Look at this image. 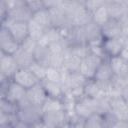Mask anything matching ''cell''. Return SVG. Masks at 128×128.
Here are the masks:
<instances>
[{
	"label": "cell",
	"mask_w": 128,
	"mask_h": 128,
	"mask_svg": "<svg viewBox=\"0 0 128 128\" xmlns=\"http://www.w3.org/2000/svg\"><path fill=\"white\" fill-rule=\"evenodd\" d=\"M8 5L5 0H0V25L3 24L5 19L8 16Z\"/></svg>",
	"instance_id": "obj_32"
},
{
	"label": "cell",
	"mask_w": 128,
	"mask_h": 128,
	"mask_svg": "<svg viewBox=\"0 0 128 128\" xmlns=\"http://www.w3.org/2000/svg\"><path fill=\"white\" fill-rule=\"evenodd\" d=\"M64 37H63L60 29H58L56 27H53V26H50V27L45 29L43 35L38 40V43L42 44V45H45V46H48L50 43H53V42L58 41V40H61Z\"/></svg>",
	"instance_id": "obj_18"
},
{
	"label": "cell",
	"mask_w": 128,
	"mask_h": 128,
	"mask_svg": "<svg viewBox=\"0 0 128 128\" xmlns=\"http://www.w3.org/2000/svg\"><path fill=\"white\" fill-rule=\"evenodd\" d=\"M74 113L82 119H86L92 113H94L87 97H83V98H81V99H79L75 102Z\"/></svg>",
	"instance_id": "obj_20"
},
{
	"label": "cell",
	"mask_w": 128,
	"mask_h": 128,
	"mask_svg": "<svg viewBox=\"0 0 128 128\" xmlns=\"http://www.w3.org/2000/svg\"><path fill=\"white\" fill-rule=\"evenodd\" d=\"M105 4H106V0H83V6L90 13H92L94 10Z\"/></svg>",
	"instance_id": "obj_30"
},
{
	"label": "cell",
	"mask_w": 128,
	"mask_h": 128,
	"mask_svg": "<svg viewBox=\"0 0 128 128\" xmlns=\"http://www.w3.org/2000/svg\"><path fill=\"white\" fill-rule=\"evenodd\" d=\"M46 94L47 97H53V98H58V99H63L64 97V89L61 83L58 82H52L48 81L46 79H43L40 81Z\"/></svg>",
	"instance_id": "obj_16"
},
{
	"label": "cell",
	"mask_w": 128,
	"mask_h": 128,
	"mask_svg": "<svg viewBox=\"0 0 128 128\" xmlns=\"http://www.w3.org/2000/svg\"><path fill=\"white\" fill-rule=\"evenodd\" d=\"M59 110H64V103L62 99L53 98V97H47L44 103L41 105V111L42 113L47 112H55Z\"/></svg>",
	"instance_id": "obj_22"
},
{
	"label": "cell",
	"mask_w": 128,
	"mask_h": 128,
	"mask_svg": "<svg viewBox=\"0 0 128 128\" xmlns=\"http://www.w3.org/2000/svg\"><path fill=\"white\" fill-rule=\"evenodd\" d=\"M108 62H109V65L113 71L114 76L127 77L128 60H125L118 55V56H113V57L108 58Z\"/></svg>",
	"instance_id": "obj_13"
},
{
	"label": "cell",
	"mask_w": 128,
	"mask_h": 128,
	"mask_svg": "<svg viewBox=\"0 0 128 128\" xmlns=\"http://www.w3.org/2000/svg\"><path fill=\"white\" fill-rule=\"evenodd\" d=\"M31 20H33L34 22H36L37 24H39L40 26H42L44 28H48L51 26L49 10H48V8H45V7H42L38 10L33 11Z\"/></svg>",
	"instance_id": "obj_21"
},
{
	"label": "cell",
	"mask_w": 128,
	"mask_h": 128,
	"mask_svg": "<svg viewBox=\"0 0 128 128\" xmlns=\"http://www.w3.org/2000/svg\"><path fill=\"white\" fill-rule=\"evenodd\" d=\"M42 123L44 127H64L68 125V116L65 110L42 113Z\"/></svg>",
	"instance_id": "obj_6"
},
{
	"label": "cell",
	"mask_w": 128,
	"mask_h": 128,
	"mask_svg": "<svg viewBox=\"0 0 128 128\" xmlns=\"http://www.w3.org/2000/svg\"><path fill=\"white\" fill-rule=\"evenodd\" d=\"M25 97H26V89L10 79L4 93V98L7 99L8 101L18 104Z\"/></svg>",
	"instance_id": "obj_10"
},
{
	"label": "cell",
	"mask_w": 128,
	"mask_h": 128,
	"mask_svg": "<svg viewBox=\"0 0 128 128\" xmlns=\"http://www.w3.org/2000/svg\"><path fill=\"white\" fill-rule=\"evenodd\" d=\"M91 20L95 24H97L98 26H102L105 22H107L109 20L106 4L101 6V7H99V8H97L96 10H94L91 13Z\"/></svg>",
	"instance_id": "obj_24"
},
{
	"label": "cell",
	"mask_w": 128,
	"mask_h": 128,
	"mask_svg": "<svg viewBox=\"0 0 128 128\" xmlns=\"http://www.w3.org/2000/svg\"><path fill=\"white\" fill-rule=\"evenodd\" d=\"M127 39L128 37L126 36H119L115 38H108V39H103L102 40V48L103 51L106 55L107 58L113 57V56H118L122 48L127 44Z\"/></svg>",
	"instance_id": "obj_5"
},
{
	"label": "cell",
	"mask_w": 128,
	"mask_h": 128,
	"mask_svg": "<svg viewBox=\"0 0 128 128\" xmlns=\"http://www.w3.org/2000/svg\"><path fill=\"white\" fill-rule=\"evenodd\" d=\"M63 74H64L63 69H58V68H55L52 66H47L44 79H46L48 81H52V82L61 83L62 79H63Z\"/></svg>",
	"instance_id": "obj_26"
},
{
	"label": "cell",
	"mask_w": 128,
	"mask_h": 128,
	"mask_svg": "<svg viewBox=\"0 0 128 128\" xmlns=\"http://www.w3.org/2000/svg\"><path fill=\"white\" fill-rule=\"evenodd\" d=\"M19 68L13 55L3 54L0 58V71L8 78L11 79L14 73Z\"/></svg>",
	"instance_id": "obj_12"
},
{
	"label": "cell",
	"mask_w": 128,
	"mask_h": 128,
	"mask_svg": "<svg viewBox=\"0 0 128 128\" xmlns=\"http://www.w3.org/2000/svg\"><path fill=\"white\" fill-rule=\"evenodd\" d=\"M127 0H106V3H125Z\"/></svg>",
	"instance_id": "obj_35"
},
{
	"label": "cell",
	"mask_w": 128,
	"mask_h": 128,
	"mask_svg": "<svg viewBox=\"0 0 128 128\" xmlns=\"http://www.w3.org/2000/svg\"><path fill=\"white\" fill-rule=\"evenodd\" d=\"M33 58H34V61L47 67L49 66V63H50L51 52L47 46L38 43L36 48L33 51Z\"/></svg>",
	"instance_id": "obj_19"
},
{
	"label": "cell",
	"mask_w": 128,
	"mask_h": 128,
	"mask_svg": "<svg viewBox=\"0 0 128 128\" xmlns=\"http://www.w3.org/2000/svg\"><path fill=\"white\" fill-rule=\"evenodd\" d=\"M47 98V94L41 84V82L36 83L32 87L26 89V99L33 105L41 107Z\"/></svg>",
	"instance_id": "obj_11"
},
{
	"label": "cell",
	"mask_w": 128,
	"mask_h": 128,
	"mask_svg": "<svg viewBox=\"0 0 128 128\" xmlns=\"http://www.w3.org/2000/svg\"><path fill=\"white\" fill-rule=\"evenodd\" d=\"M2 55H3V53H2V51L0 50V58H1V56H2Z\"/></svg>",
	"instance_id": "obj_36"
},
{
	"label": "cell",
	"mask_w": 128,
	"mask_h": 128,
	"mask_svg": "<svg viewBox=\"0 0 128 128\" xmlns=\"http://www.w3.org/2000/svg\"><path fill=\"white\" fill-rule=\"evenodd\" d=\"M37 44H38V41H37V40H35V39H33L32 37L28 36V37L20 44V47H21L22 49H24L25 51L30 52V53L33 54V51H34V49L36 48Z\"/></svg>",
	"instance_id": "obj_31"
},
{
	"label": "cell",
	"mask_w": 128,
	"mask_h": 128,
	"mask_svg": "<svg viewBox=\"0 0 128 128\" xmlns=\"http://www.w3.org/2000/svg\"><path fill=\"white\" fill-rule=\"evenodd\" d=\"M113 76H114V74H113V71L109 65L108 59H105L98 66V68L94 74L93 79L96 80L97 82H100V83H108L112 80Z\"/></svg>",
	"instance_id": "obj_15"
},
{
	"label": "cell",
	"mask_w": 128,
	"mask_h": 128,
	"mask_svg": "<svg viewBox=\"0 0 128 128\" xmlns=\"http://www.w3.org/2000/svg\"><path fill=\"white\" fill-rule=\"evenodd\" d=\"M127 25H122L119 20L109 19L107 22H105L102 26H100V32L103 39L108 38H115L122 36L123 28Z\"/></svg>",
	"instance_id": "obj_9"
},
{
	"label": "cell",
	"mask_w": 128,
	"mask_h": 128,
	"mask_svg": "<svg viewBox=\"0 0 128 128\" xmlns=\"http://www.w3.org/2000/svg\"><path fill=\"white\" fill-rule=\"evenodd\" d=\"M19 47L20 44L15 40L8 28L4 25H0V50L2 53L13 55Z\"/></svg>",
	"instance_id": "obj_4"
},
{
	"label": "cell",
	"mask_w": 128,
	"mask_h": 128,
	"mask_svg": "<svg viewBox=\"0 0 128 128\" xmlns=\"http://www.w3.org/2000/svg\"><path fill=\"white\" fill-rule=\"evenodd\" d=\"M0 109L9 115H14L17 113L18 104L13 103L11 101H8L5 98H2V99H0Z\"/></svg>",
	"instance_id": "obj_29"
},
{
	"label": "cell",
	"mask_w": 128,
	"mask_h": 128,
	"mask_svg": "<svg viewBox=\"0 0 128 128\" xmlns=\"http://www.w3.org/2000/svg\"><path fill=\"white\" fill-rule=\"evenodd\" d=\"M7 80H9V79H8V78H7V77L0 71V85H1L2 83H4L5 81H7Z\"/></svg>",
	"instance_id": "obj_34"
},
{
	"label": "cell",
	"mask_w": 128,
	"mask_h": 128,
	"mask_svg": "<svg viewBox=\"0 0 128 128\" xmlns=\"http://www.w3.org/2000/svg\"><path fill=\"white\" fill-rule=\"evenodd\" d=\"M16 116L19 121L24 123L27 127L30 126H43L41 107L31 104L26 97L18 103V110ZM44 127V126H43Z\"/></svg>",
	"instance_id": "obj_1"
},
{
	"label": "cell",
	"mask_w": 128,
	"mask_h": 128,
	"mask_svg": "<svg viewBox=\"0 0 128 128\" xmlns=\"http://www.w3.org/2000/svg\"><path fill=\"white\" fill-rule=\"evenodd\" d=\"M33 11L26 5H18L13 8H10L8 10V18L13 20H19V21H26L28 22L32 17Z\"/></svg>",
	"instance_id": "obj_14"
},
{
	"label": "cell",
	"mask_w": 128,
	"mask_h": 128,
	"mask_svg": "<svg viewBox=\"0 0 128 128\" xmlns=\"http://www.w3.org/2000/svg\"><path fill=\"white\" fill-rule=\"evenodd\" d=\"M109 19L121 20L127 16V2L125 3H106Z\"/></svg>",
	"instance_id": "obj_17"
},
{
	"label": "cell",
	"mask_w": 128,
	"mask_h": 128,
	"mask_svg": "<svg viewBox=\"0 0 128 128\" xmlns=\"http://www.w3.org/2000/svg\"><path fill=\"white\" fill-rule=\"evenodd\" d=\"M17 64L19 67H29V65L34 61L33 58V54L30 52L25 51L24 49H22L21 47L18 48V50L13 54Z\"/></svg>",
	"instance_id": "obj_23"
},
{
	"label": "cell",
	"mask_w": 128,
	"mask_h": 128,
	"mask_svg": "<svg viewBox=\"0 0 128 128\" xmlns=\"http://www.w3.org/2000/svg\"><path fill=\"white\" fill-rule=\"evenodd\" d=\"M4 26L8 28L12 36L15 38V40L21 44L28 36H29V30H28V22L26 21H19V20H13L10 18H6L3 22Z\"/></svg>",
	"instance_id": "obj_3"
},
{
	"label": "cell",
	"mask_w": 128,
	"mask_h": 128,
	"mask_svg": "<svg viewBox=\"0 0 128 128\" xmlns=\"http://www.w3.org/2000/svg\"><path fill=\"white\" fill-rule=\"evenodd\" d=\"M109 112H111L117 119L128 121V105L126 99H124L122 96L111 97L109 100Z\"/></svg>",
	"instance_id": "obj_8"
},
{
	"label": "cell",
	"mask_w": 128,
	"mask_h": 128,
	"mask_svg": "<svg viewBox=\"0 0 128 128\" xmlns=\"http://www.w3.org/2000/svg\"><path fill=\"white\" fill-rule=\"evenodd\" d=\"M11 80L19 84L20 86L24 87L25 89H28L33 85H35L36 83L40 82L27 67H19L12 76Z\"/></svg>",
	"instance_id": "obj_7"
},
{
	"label": "cell",
	"mask_w": 128,
	"mask_h": 128,
	"mask_svg": "<svg viewBox=\"0 0 128 128\" xmlns=\"http://www.w3.org/2000/svg\"><path fill=\"white\" fill-rule=\"evenodd\" d=\"M29 70L33 73V75L39 80V81H42L44 78H45V73H46V66L36 62V61H33L30 65H29Z\"/></svg>",
	"instance_id": "obj_28"
},
{
	"label": "cell",
	"mask_w": 128,
	"mask_h": 128,
	"mask_svg": "<svg viewBox=\"0 0 128 128\" xmlns=\"http://www.w3.org/2000/svg\"><path fill=\"white\" fill-rule=\"evenodd\" d=\"M103 60L105 59H102L101 57L89 52L88 55H86L84 58L81 59L78 72L81 75H83L86 79H93L98 66L101 64Z\"/></svg>",
	"instance_id": "obj_2"
},
{
	"label": "cell",
	"mask_w": 128,
	"mask_h": 128,
	"mask_svg": "<svg viewBox=\"0 0 128 128\" xmlns=\"http://www.w3.org/2000/svg\"><path fill=\"white\" fill-rule=\"evenodd\" d=\"M46 28L40 26L39 24H37L36 22H34L33 20H29L28 21V30H29V36L32 37L35 40H39L41 38V36L43 35L44 31Z\"/></svg>",
	"instance_id": "obj_27"
},
{
	"label": "cell",
	"mask_w": 128,
	"mask_h": 128,
	"mask_svg": "<svg viewBox=\"0 0 128 128\" xmlns=\"http://www.w3.org/2000/svg\"><path fill=\"white\" fill-rule=\"evenodd\" d=\"M0 110H1V109H0Z\"/></svg>",
	"instance_id": "obj_37"
},
{
	"label": "cell",
	"mask_w": 128,
	"mask_h": 128,
	"mask_svg": "<svg viewBox=\"0 0 128 128\" xmlns=\"http://www.w3.org/2000/svg\"><path fill=\"white\" fill-rule=\"evenodd\" d=\"M84 127H88V128H102V127H105L103 114L92 113L89 117H87L85 119Z\"/></svg>",
	"instance_id": "obj_25"
},
{
	"label": "cell",
	"mask_w": 128,
	"mask_h": 128,
	"mask_svg": "<svg viewBox=\"0 0 128 128\" xmlns=\"http://www.w3.org/2000/svg\"><path fill=\"white\" fill-rule=\"evenodd\" d=\"M26 5L32 10V11H35V10H38L43 6V0H24Z\"/></svg>",
	"instance_id": "obj_33"
}]
</instances>
